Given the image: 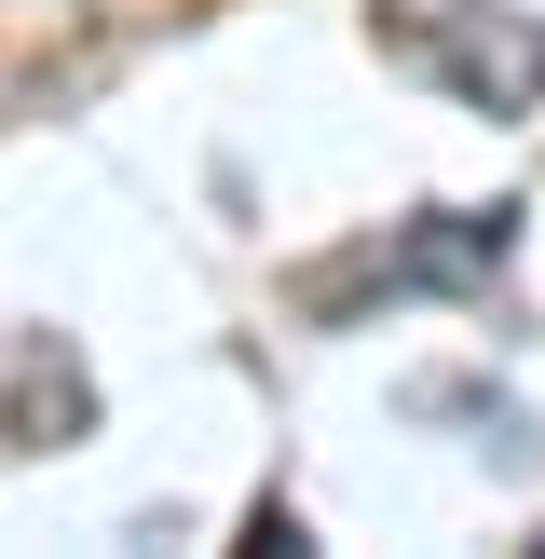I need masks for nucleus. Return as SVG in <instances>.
<instances>
[{
	"instance_id": "obj_1",
	"label": "nucleus",
	"mask_w": 545,
	"mask_h": 559,
	"mask_svg": "<svg viewBox=\"0 0 545 559\" xmlns=\"http://www.w3.org/2000/svg\"><path fill=\"white\" fill-rule=\"evenodd\" d=\"M368 41L396 55V69H423L436 96L463 109H545V14H518V0H382Z\"/></svg>"
},
{
	"instance_id": "obj_2",
	"label": "nucleus",
	"mask_w": 545,
	"mask_h": 559,
	"mask_svg": "<svg viewBox=\"0 0 545 559\" xmlns=\"http://www.w3.org/2000/svg\"><path fill=\"white\" fill-rule=\"evenodd\" d=\"M505 260H518V205H423L396 246H382V287H450V300H477Z\"/></svg>"
}]
</instances>
